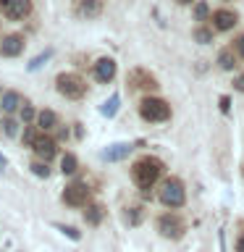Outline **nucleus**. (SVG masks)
<instances>
[{"label":"nucleus","mask_w":244,"mask_h":252,"mask_svg":"<svg viewBox=\"0 0 244 252\" xmlns=\"http://www.w3.org/2000/svg\"><path fill=\"white\" fill-rule=\"evenodd\" d=\"M3 126H5V134H8V137H16V134H19V121H13V118H8Z\"/></svg>","instance_id":"obj_21"},{"label":"nucleus","mask_w":244,"mask_h":252,"mask_svg":"<svg viewBox=\"0 0 244 252\" xmlns=\"http://www.w3.org/2000/svg\"><path fill=\"white\" fill-rule=\"evenodd\" d=\"M55 87H58V92L66 94L68 100H76V97H82V94L87 92L82 76H76V74H58V79H55Z\"/></svg>","instance_id":"obj_4"},{"label":"nucleus","mask_w":244,"mask_h":252,"mask_svg":"<svg viewBox=\"0 0 244 252\" xmlns=\"http://www.w3.org/2000/svg\"><path fill=\"white\" fill-rule=\"evenodd\" d=\"M157 231H160L165 239H179L184 234V223L176 216H160L157 218Z\"/></svg>","instance_id":"obj_6"},{"label":"nucleus","mask_w":244,"mask_h":252,"mask_svg":"<svg viewBox=\"0 0 244 252\" xmlns=\"http://www.w3.org/2000/svg\"><path fill=\"white\" fill-rule=\"evenodd\" d=\"M37 124H39V129H42V131H50V129H55L58 118H55L53 110H42V113H39V118H37Z\"/></svg>","instance_id":"obj_15"},{"label":"nucleus","mask_w":244,"mask_h":252,"mask_svg":"<svg viewBox=\"0 0 244 252\" xmlns=\"http://www.w3.org/2000/svg\"><path fill=\"white\" fill-rule=\"evenodd\" d=\"M24 50V37L21 34H8L3 39V45H0V53L8 55V58H13V55H19Z\"/></svg>","instance_id":"obj_10"},{"label":"nucleus","mask_w":244,"mask_h":252,"mask_svg":"<svg viewBox=\"0 0 244 252\" xmlns=\"http://www.w3.org/2000/svg\"><path fill=\"white\" fill-rule=\"evenodd\" d=\"M179 3H184V5H186V3H194V0H179Z\"/></svg>","instance_id":"obj_32"},{"label":"nucleus","mask_w":244,"mask_h":252,"mask_svg":"<svg viewBox=\"0 0 244 252\" xmlns=\"http://www.w3.org/2000/svg\"><path fill=\"white\" fill-rule=\"evenodd\" d=\"M31 145H34V153L39 158H45V160H47V158H55V153H58V145H55L50 137H34Z\"/></svg>","instance_id":"obj_9"},{"label":"nucleus","mask_w":244,"mask_h":252,"mask_svg":"<svg viewBox=\"0 0 244 252\" xmlns=\"http://www.w3.org/2000/svg\"><path fill=\"white\" fill-rule=\"evenodd\" d=\"M220 110H223V113L231 110V97H220Z\"/></svg>","instance_id":"obj_27"},{"label":"nucleus","mask_w":244,"mask_h":252,"mask_svg":"<svg viewBox=\"0 0 244 252\" xmlns=\"http://www.w3.org/2000/svg\"><path fill=\"white\" fill-rule=\"evenodd\" d=\"M61 168H63V173H76V168H79V163H76V155H63V160H61Z\"/></svg>","instance_id":"obj_17"},{"label":"nucleus","mask_w":244,"mask_h":252,"mask_svg":"<svg viewBox=\"0 0 244 252\" xmlns=\"http://www.w3.org/2000/svg\"><path fill=\"white\" fill-rule=\"evenodd\" d=\"M21 105V97H19V92H5L3 94V110L5 113H16Z\"/></svg>","instance_id":"obj_14"},{"label":"nucleus","mask_w":244,"mask_h":252,"mask_svg":"<svg viewBox=\"0 0 244 252\" xmlns=\"http://www.w3.org/2000/svg\"><path fill=\"white\" fill-rule=\"evenodd\" d=\"M100 218H102V208L90 205V208H87V220H90V223H100Z\"/></svg>","instance_id":"obj_19"},{"label":"nucleus","mask_w":244,"mask_h":252,"mask_svg":"<svg viewBox=\"0 0 244 252\" xmlns=\"http://www.w3.org/2000/svg\"><path fill=\"white\" fill-rule=\"evenodd\" d=\"M31 171H34L37 176H42V179H47V176H50V168H47L45 163H31Z\"/></svg>","instance_id":"obj_22"},{"label":"nucleus","mask_w":244,"mask_h":252,"mask_svg":"<svg viewBox=\"0 0 244 252\" xmlns=\"http://www.w3.org/2000/svg\"><path fill=\"white\" fill-rule=\"evenodd\" d=\"M118 105H121V97H118V94H110V97L105 100V105H102L100 110H102V116H105V118H113Z\"/></svg>","instance_id":"obj_16"},{"label":"nucleus","mask_w":244,"mask_h":252,"mask_svg":"<svg viewBox=\"0 0 244 252\" xmlns=\"http://www.w3.org/2000/svg\"><path fill=\"white\" fill-rule=\"evenodd\" d=\"M234 90L236 92H244V74H239V76L234 79Z\"/></svg>","instance_id":"obj_26"},{"label":"nucleus","mask_w":244,"mask_h":252,"mask_svg":"<svg viewBox=\"0 0 244 252\" xmlns=\"http://www.w3.org/2000/svg\"><path fill=\"white\" fill-rule=\"evenodd\" d=\"M218 66L223 68V71H231V68L236 66V58L226 50V53H220V55H218Z\"/></svg>","instance_id":"obj_18"},{"label":"nucleus","mask_w":244,"mask_h":252,"mask_svg":"<svg viewBox=\"0 0 244 252\" xmlns=\"http://www.w3.org/2000/svg\"><path fill=\"white\" fill-rule=\"evenodd\" d=\"M163 165L160 160H155V158H145V160H139L137 165H134V181L142 187V189H150L157 181V176H160Z\"/></svg>","instance_id":"obj_1"},{"label":"nucleus","mask_w":244,"mask_h":252,"mask_svg":"<svg viewBox=\"0 0 244 252\" xmlns=\"http://www.w3.org/2000/svg\"><path fill=\"white\" fill-rule=\"evenodd\" d=\"M100 13V3L97 0H82L79 3V16H84V19H92V16Z\"/></svg>","instance_id":"obj_13"},{"label":"nucleus","mask_w":244,"mask_h":252,"mask_svg":"<svg viewBox=\"0 0 244 252\" xmlns=\"http://www.w3.org/2000/svg\"><path fill=\"white\" fill-rule=\"evenodd\" d=\"M47 58H50V53H42V55H39V58H34V61L29 63V71H37V68L42 66V63H45Z\"/></svg>","instance_id":"obj_24"},{"label":"nucleus","mask_w":244,"mask_h":252,"mask_svg":"<svg viewBox=\"0 0 244 252\" xmlns=\"http://www.w3.org/2000/svg\"><path fill=\"white\" fill-rule=\"evenodd\" d=\"M157 197H160V202L168 205V208H181V205H184V200H186L184 184H181L179 179H168V181H165V184L160 187Z\"/></svg>","instance_id":"obj_3"},{"label":"nucleus","mask_w":244,"mask_h":252,"mask_svg":"<svg viewBox=\"0 0 244 252\" xmlns=\"http://www.w3.org/2000/svg\"><path fill=\"white\" fill-rule=\"evenodd\" d=\"M0 11H3L5 19L19 21V19H24V16H29L31 0H0Z\"/></svg>","instance_id":"obj_5"},{"label":"nucleus","mask_w":244,"mask_h":252,"mask_svg":"<svg viewBox=\"0 0 244 252\" xmlns=\"http://www.w3.org/2000/svg\"><path fill=\"white\" fill-rule=\"evenodd\" d=\"M58 228H61V231L68 236V239H79V236H82V234L76 231V228H71V226H63V223H58Z\"/></svg>","instance_id":"obj_25"},{"label":"nucleus","mask_w":244,"mask_h":252,"mask_svg":"<svg viewBox=\"0 0 244 252\" xmlns=\"http://www.w3.org/2000/svg\"><path fill=\"white\" fill-rule=\"evenodd\" d=\"M113 76H116V63L110 58H100L97 63H94V79H97V82L108 84Z\"/></svg>","instance_id":"obj_8"},{"label":"nucleus","mask_w":244,"mask_h":252,"mask_svg":"<svg viewBox=\"0 0 244 252\" xmlns=\"http://www.w3.org/2000/svg\"><path fill=\"white\" fill-rule=\"evenodd\" d=\"M0 171H5V158L0 155Z\"/></svg>","instance_id":"obj_31"},{"label":"nucleus","mask_w":244,"mask_h":252,"mask_svg":"<svg viewBox=\"0 0 244 252\" xmlns=\"http://www.w3.org/2000/svg\"><path fill=\"white\" fill-rule=\"evenodd\" d=\"M21 118H24V121H31V118H34V110H31V108H24V110H21Z\"/></svg>","instance_id":"obj_29"},{"label":"nucleus","mask_w":244,"mask_h":252,"mask_svg":"<svg viewBox=\"0 0 244 252\" xmlns=\"http://www.w3.org/2000/svg\"><path fill=\"white\" fill-rule=\"evenodd\" d=\"M213 21H215V29H220V32H228V29H234L236 27V13L234 11H223V8H220V11H215L213 13Z\"/></svg>","instance_id":"obj_11"},{"label":"nucleus","mask_w":244,"mask_h":252,"mask_svg":"<svg viewBox=\"0 0 244 252\" xmlns=\"http://www.w3.org/2000/svg\"><path fill=\"white\" fill-rule=\"evenodd\" d=\"M236 252H244V236H239V242H236Z\"/></svg>","instance_id":"obj_30"},{"label":"nucleus","mask_w":244,"mask_h":252,"mask_svg":"<svg viewBox=\"0 0 244 252\" xmlns=\"http://www.w3.org/2000/svg\"><path fill=\"white\" fill-rule=\"evenodd\" d=\"M208 13H210L208 3H197V5H194V19H205Z\"/></svg>","instance_id":"obj_23"},{"label":"nucleus","mask_w":244,"mask_h":252,"mask_svg":"<svg viewBox=\"0 0 244 252\" xmlns=\"http://www.w3.org/2000/svg\"><path fill=\"white\" fill-rule=\"evenodd\" d=\"M129 153H131V145L121 142V145H110L105 153H102V158H105V160H123Z\"/></svg>","instance_id":"obj_12"},{"label":"nucleus","mask_w":244,"mask_h":252,"mask_svg":"<svg viewBox=\"0 0 244 252\" xmlns=\"http://www.w3.org/2000/svg\"><path fill=\"white\" fill-rule=\"evenodd\" d=\"M210 29H194V39H197V42H200V45H208L210 42Z\"/></svg>","instance_id":"obj_20"},{"label":"nucleus","mask_w":244,"mask_h":252,"mask_svg":"<svg viewBox=\"0 0 244 252\" xmlns=\"http://www.w3.org/2000/svg\"><path fill=\"white\" fill-rule=\"evenodd\" d=\"M63 200H66V205H71V208L87 205V200H90V189H87V184H82V181H76V184H68L66 192H63Z\"/></svg>","instance_id":"obj_7"},{"label":"nucleus","mask_w":244,"mask_h":252,"mask_svg":"<svg viewBox=\"0 0 244 252\" xmlns=\"http://www.w3.org/2000/svg\"><path fill=\"white\" fill-rule=\"evenodd\" d=\"M139 116L145 118V121H165V118L171 116V108L168 102L160 100V97H147L139 102Z\"/></svg>","instance_id":"obj_2"},{"label":"nucleus","mask_w":244,"mask_h":252,"mask_svg":"<svg viewBox=\"0 0 244 252\" xmlns=\"http://www.w3.org/2000/svg\"><path fill=\"white\" fill-rule=\"evenodd\" d=\"M236 53H239L242 58H244V34H242V37H236Z\"/></svg>","instance_id":"obj_28"}]
</instances>
